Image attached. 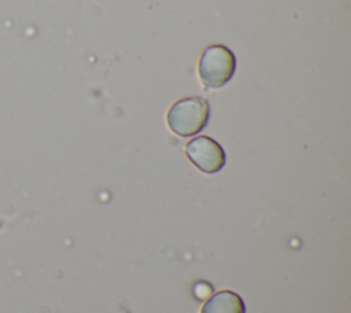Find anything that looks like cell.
<instances>
[{"instance_id": "obj_1", "label": "cell", "mask_w": 351, "mask_h": 313, "mask_svg": "<svg viewBox=\"0 0 351 313\" xmlns=\"http://www.w3.org/2000/svg\"><path fill=\"white\" fill-rule=\"evenodd\" d=\"M210 106L206 99L200 96L184 97L176 102L167 113V124L170 129L182 136H193L208 122Z\"/></svg>"}, {"instance_id": "obj_2", "label": "cell", "mask_w": 351, "mask_h": 313, "mask_svg": "<svg viewBox=\"0 0 351 313\" xmlns=\"http://www.w3.org/2000/svg\"><path fill=\"white\" fill-rule=\"evenodd\" d=\"M236 58L234 54L225 45L207 47L199 62V76L204 86H223L234 74Z\"/></svg>"}, {"instance_id": "obj_3", "label": "cell", "mask_w": 351, "mask_h": 313, "mask_svg": "<svg viewBox=\"0 0 351 313\" xmlns=\"http://www.w3.org/2000/svg\"><path fill=\"white\" fill-rule=\"evenodd\" d=\"M189 161L204 173H217L225 165L223 148L208 136L192 139L185 147Z\"/></svg>"}, {"instance_id": "obj_4", "label": "cell", "mask_w": 351, "mask_h": 313, "mask_svg": "<svg viewBox=\"0 0 351 313\" xmlns=\"http://www.w3.org/2000/svg\"><path fill=\"white\" fill-rule=\"evenodd\" d=\"M202 313H245V305L239 294L223 290L204 303Z\"/></svg>"}]
</instances>
